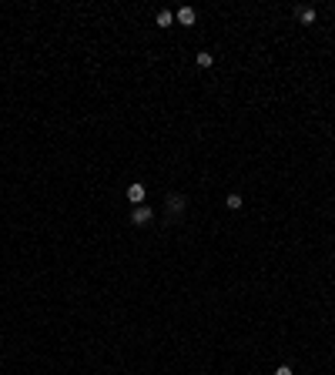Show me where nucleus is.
Listing matches in <instances>:
<instances>
[{
    "mask_svg": "<svg viewBox=\"0 0 335 375\" xmlns=\"http://www.w3.org/2000/svg\"><path fill=\"white\" fill-rule=\"evenodd\" d=\"M144 195H148V188L141 184V181H134L131 188H127V198H131V205L138 208V205H144Z\"/></svg>",
    "mask_w": 335,
    "mask_h": 375,
    "instance_id": "1",
    "label": "nucleus"
},
{
    "mask_svg": "<svg viewBox=\"0 0 335 375\" xmlns=\"http://www.w3.org/2000/svg\"><path fill=\"white\" fill-rule=\"evenodd\" d=\"M151 218H154V211L148 208V205H138V208L131 211V221H134V224H148Z\"/></svg>",
    "mask_w": 335,
    "mask_h": 375,
    "instance_id": "2",
    "label": "nucleus"
},
{
    "mask_svg": "<svg viewBox=\"0 0 335 375\" xmlns=\"http://www.w3.org/2000/svg\"><path fill=\"white\" fill-rule=\"evenodd\" d=\"M195 7H181V10H178V20H181L184 27H191V24H195Z\"/></svg>",
    "mask_w": 335,
    "mask_h": 375,
    "instance_id": "3",
    "label": "nucleus"
},
{
    "mask_svg": "<svg viewBox=\"0 0 335 375\" xmlns=\"http://www.w3.org/2000/svg\"><path fill=\"white\" fill-rule=\"evenodd\" d=\"M295 14H298V20H302V24H312V20H315V10H312V7H298Z\"/></svg>",
    "mask_w": 335,
    "mask_h": 375,
    "instance_id": "4",
    "label": "nucleus"
},
{
    "mask_svg": "<svg viewBox=\"0 0 335 375\" xmlns=\"http://www.w3.org/2000/svg\"><path fill=\"white\" fill-rule=\"evenodd\" d=\"M171 24H174V14L171 10H161L158 14V27H171Z\"/></svg>",
    "mask_w": 335,
    "mask_h": 375,
    "instance_id": "5",
    "label": "nucleus"
},
{
    "mask_svg": "<svg viewBox=\"0 0 335 375\" xmlns=\"http://www.w3.org/2000/svg\"><path fill=\"white\" fill-rule=\"evenodd\" d=\"M195 60H198V67H211V64H215V57H211L208 51H201V54H198Z\"/></svg>",
    "mask_w": 335,
    "mask_h": 375,
    "instance_id": "6",
    "label": "nucleus"
},
{
    "mask_svg": "<svg viewBox=\"0 0 335 375\" xmlns=\"http://www.w3.org/2000/svg\"><path fill=\"white\" fill-rule=\"evenodd\" d=\"M224 205H228L231 211H238V208H241V195H228V198H224Z\"/></svg>",
    "mask_w": 335,
    "mask_h": 375,
    "instance_id": "7",
    "label": "nucleus"
},
{
    "mask_svg": "<svg viewBox=\"0 0 335 375\" xmlns=\"http://www.w3.org/2000/svg\"><path fill=\"white\" fill-rule=\"evenodd\" d=\"M168 205H171V211H181L184 208V198L181 195H171V201H168Z\"/></svg>",
    "mask_w": 335,
    "mask_h": 375,
    "instance_id": "8",
    "label": "nucleus"
},
{
    "mask_svg": "<svg viewBox=\"0 0 335 375\" xmlns=\"http://www.w3.org/2000/svg\"><path fill=\"white\" fill-rule=\"evenodd\" d=\"M275 375H295V372L288 369V365H279V369H275Z\"/></svg>",
    "mask_w": 335,
    "mask_h": 375,
    "instance_id": "9",
    "label": "nucleus"
}]
</instances>
